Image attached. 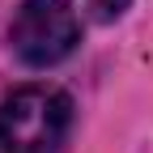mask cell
Returning <instances> with one entry per match:
<instances>
[{
  "label": "cell",
  "instance_id": "1",
  "mask_svg": "<svg viewBox=\"0 0 153 153\" xmlns=\"http://www.w3.org/2000/svg\"><path fill=\"white\" fill-rule=\"evenodd\" d=\"M72 98L55 85H22L0 102V153H60Z\"/></svg>",
  "mask_w": 153,
  "mask_h": 153
},
{
  "label": "cell",
  "instance_id": "2",
  "mask_svg": "<svg viewBox=\"0 0 153 153\" xmlns=\"http://www.w3.org/2000/svg\"><path fill=\"white\" fill-rule=\"evenodd\" d=\"M81 43V17L72 0H22L9 22V47L30 68H51L68 60Z\"/></svg>",
  "mask_w": 153,
  "mask_h": 153
},
{
  "label": "cell",
  "instance_id": "3",
  "mask_svg": "<svg viewBox=\"0 0 153 153\" xmlns=\"http://www.w3.org/2000/svg\"><path fill=\"white\" fill-rule=\"evenodd\" d=\"M89 13L98 17V22H115V17H123V9L132 4V0H85Z\"/></svg>",
  "mask_w": 153,
  "mask_h": 153
}]
</instances>
